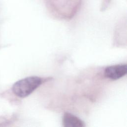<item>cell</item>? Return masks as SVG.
Here are the masks:
<instances>
[{
    "label": "cell",
    "mask_w": 127,
    "mask_h": 127,
    "mask_svg": "<svg viewBox=\"0 0 127 127\" xmlns=\"http://www.w3.org/2000/svg\"><path fill=\"white\" fill-rule=\"evenodd\" d=\"M63 125L64 127H83L84 123L77 117L69 113H65L63 117Z\"/></svg>",
    "instance_id": "4"
},
{
    "label": "cell",
    "mask_w": 127,
    "mask_h": 127,
    "mask_svg": "<svg viewBox=\"0 0 127 127\" xmlns=\"http://www.w3.org/2000/svg\"><path fill=\"white\" fill-rule=\"evenodd\" d=\"M111 0H104L103 2V7H107V6L110 4Z\"/></svg>",
    "instance_id": "5"
},
{
    "label": "cell",
    "mask_w": 127,
    "mask_h": 127,
    "mask_svg": "<svg viewBox=\"0 0 127 127\" xmlns=\"http://www.w3.org/2000/svg\"><path fill=\"white\" fill-rule=\"evenodd\" d=\"M42 82L43 79L40 77H27L15 82L12 87V90L17 96L25 98L31 94Z\"/></svg>",
    "instance_id": "2"
},
{
    "label": "cell",
    "mask_w": 127,
    "mask_h": 127,
    "mask_svg": "<svg viewBox=\"0 0 127 127\" xmlns=\"http://www.w3.org/2000/svg\"><path fill=\"white\" fill-rule=\"evenodd\" d=\"M127 73V64H117L107 66L104 70L105 77L112 80H117Z\"/></svg>",
    "instance_id": "3"
},
{
    "label": "cell",
    "mask_w": 127,
    "mask_h": 127,
    "mask_svg": "<svg viewBox=\"0 0 127 127\" xmlns=\"http://www.w3.org/2000/svg\"><path fill=\"white\" fill-rule=\"evenodd\" d=\"M47 8L53 14L68 17L80 9L83 0H43Z\"/></svg>",
    "instance_id": "1"
}]
</instances>
